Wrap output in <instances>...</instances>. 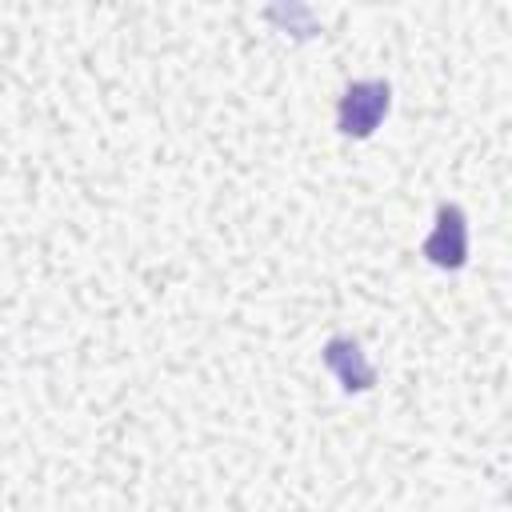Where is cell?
Returning a JSON list of instances; mask_svg holds the SVG:
<instances>
[{
  "instance_id": "obj_4",
  "label": "cell",
  "mask_w": 512,
  "mask_h": 512,
  "mask_svg": "<svg viewBox=\"0 0 512 512\" xmlns=\"http://www.w3.org/2000/svg\"><path fill=\"white\" fill-rule=\"evenodd\" d=\"M268 16H272V20H280L284 28H296L292 36H312V32H316L312 12H308V8H300V4H288V8H284V4H272V8H268Z\"/></svg>"
},
{
  "instance_id": "obj_2",
  "label": "cell",
  "mask_w": 512,
  "mask_h": 512,
  "mask_svg": "<svg viewBox=\"0 0 512 512\" xmlns=\"http://www.w3.org/2000/svg\"><path fill=\"white\" fill-rule=\"evenodd\" d=\"M424 256H428V264H436L444 272L464 268V260H468V216H464L460 204H440L436 208V224L424 240Z\"/></svg>"
},
{
  "instance_id": "obj_1",
  "label": "cell",
  "mask_w": 512,
  "mask_h": 512,
  "mask_svg": "<svg viewBox=\"0 0 512 512\" xmlns=\"http://www.w3.org/2000/svg\"><path fill=\"white\" fill-rule=\"evenodd\" d=\"M392 108V84L388 80H352L336 104V128L352 140H368L380 120Z\"/></svg>"
},
{
  "instance_id": "obj_3",
  "label": "cell",
  "mask_w": 512,
  "mask_h": 512,
  "mask_svg": "<svg viewBox=\"0 0 512 512\" xmlns=\"http://www.w3.org/2000/svg\"><path fill=\"white\" fill-rule=\"evenodd\" d=\"M324 364L340 380L344 392H368L376 384V368H372L368 352L360 348V340H352V336H332L324 344Z\"/></svg>"
}]
</instances>
